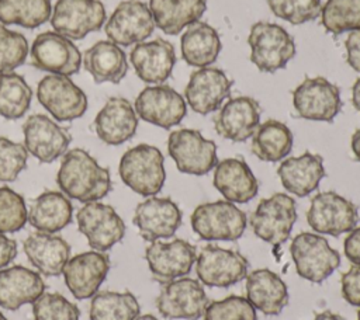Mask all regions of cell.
I'll return each instance as SVG.
<instances>
[{
  "label": "cell",
  "mask_w": 360,
  "mask_h": 320,
  "mask_svg": "<svg viewBox=\"0 0 360 320\" xmlns=\"http://www.w3.org/2000/svg\"><path fill=\"white\" fill-rule=\"evenodd\" d=\"M60 191L83 204L104 198L111 189L110 171L83 149L68 150L56 174Z\"/></svg>",
  "instance_id": "obj_1"
},
{
  "label": "cell",
  "mask_w": 360,
  "mask_h": 320,
  "mask_svg": "<svg viewBox=\"0 0 360 320\" xmlns=\"http://www.w3.org/2000/svg\"><path fill=\"white\" fill-rule=\"evenodd\" d=\"M118 173L132 191L142 196H153L163 188L166 180L163 154L152 145H136L122 154Z\"/></svg>",
  "instance_id": "obj_2"
},
{
  "label": "cell",
  "mask_w": 360,
  "mask_h": 320,
  "mask_svg": "<svg viewBox=\"0 0 360 320\" xmlns=\"http://www.w3.org/2000/svg\"><path fill=\"white\" fill-rule=\"evenodd\" d=\"M248 44L252 63L266 73L285 67L295 55L294 38L281 25L269 21H257L252 25Z\"/></svg>",
  "instance_id": "obj_3"
},
{
  "label": "cell",
  "mask_w": 360,
  "mask_h": 320,
  "mask_svg": "<svg viewBox=\"0 0 360 320\" xmlns=\"http://www.w3.org/2000/svg\"><path fill=\"white\" fill-rule=\"evenodd\" d=\"M246 213L229 201L198 205L191 215L194 233L207 241H235L246 229Z\"/></svg>",
  "instance_id": "obj_4"
},
{
  "label": "cell",
  "mask_w": 360,
  "mask_h": 320,
  "mask_svg": "<svg viewBox=\"0 0 360 320\" xmlns=\"http://www.w3.org/2000/svg\"><path fill=\"white\" fill-rule=\"evenodd\" d=\"M297 274L314 284L323 282L340 265V254L319 234L302 232L290 246Z\"/></svg>",
  "instance_id": "obj_5"
},
{
  "label": "cell",
  "mask_w": 360,
  "mask_h": 320,
  "mask_svg": "<svg viewBox=\"0 0 360 320\" xmlns=\"http://www.w3.org/2000/svg\"><path fill=\"white\" fill-rule=\"evenodd\" d=\"M295 220V201L284 192H277L259 202L249 223L259 239L271 246H281L290 237Z\"/></svg>",
  "instance_id": "obj_6"
},
{
  "label": "cell",
  "mask_w": 360,
  "mask_h": 320,
  "mask_svg": "<svg viewBox=\"0 0 360 320\" xmlns=\"http://www.w3.org/2000/svg\"><path fill=\"white\" fill-rule=\"evenodd\" d=\"M167 152L179 171L191 175H204L218 163L215 142L205 139L195 129L183 128L170 132Z\"/></svg>",
  "instance_id": "obj_7"
},
{
  "label": "cell",
  "mask_w": 360,
  "mask_h": 320,
  "mask_svg": "<svg viewBox=\"0 0 360 320\" xmlns=\"http://www.w3.org/2000/svg\"><path fill=\"white\" fill-rule=\"evenodd\" d=\"M360 220L357 206L333 191L319 192L312 196L307 211V222L321 234L340 236L353 230Z\"/></svg>",
  "instance_id": "obj_8"
},
{
  "label": "cell",
  "mask_w": 360,
  "mask_h": 320,
  "mask_svg": "<svg viewBox=\"0 0 360 320\" xmlns=\"http://www.w3.org/2000/svg\"><path fill=\"white\" fill-rule=\"evenodd\" d=\"M208 303L202 285L188 276L163 282L156 298V307L167 320H198L204 316Z\"/></svg>",
  "instance_id": "obj_9"
},
{
  "label": "cell",
  "mask_w": 360,
  "mask_h": 320,
  "mask_svg": "<svg viewBox=\"0 0 360 320\" xmlns=\"http://www.w3.org/2000/svg\"><path fill=\"white\" fill-rule=\"evenodd\" d=\"M292 104L304 119L330 122L342 108L340 90L322 76L305 77L292 91Z\"/></svg>",
  "instance_id": "obj_10"
},
{
  "label": "cell",
  "mask_w": 360,
  "mask_h": 320,
  "mask_svg": "<svg viewBox=\"0 0 360 320\" xmlns=\"http://www.w3.org/2000/svg\"><path fill=\"white\" fill-rule=\"evenodd\" d=\"M248 260L238 251L214 244L201 248L195 258L198 279L212 288H229L248 276Z\"/></svg>",
  "instance_id": "obj_11"
},
{
  "label": "cell",
  "mask_w": 360,
  "mask_h": 320,
  "mask_svg": "<svg viewBox=\"0 0 360 320\" xmlns=\"http://www.w3.org/2000/svg\"><path fill=\"white\" fill-rule=\"evenodd\" d=\"M77 227L96 251H107L122 240L125 223L115 209L107 204L93 201L84 204L76 213Z\"/></svg>",
  "instance_id": "obj_12"
},
{
  "label": "cell",
  "mask_w": 360,
  "mask_h": 320,
  "mask_svg": "<svg viewBox=\"0 0 360 320\" xmlns=\"http://www.w3.org/2000/svg\"><path fill=\"white\" fill-rule=\"evenodd\" d=\"M104 22L105 8L100 0H58L51 14L55 31L69 39H82Z\"/></svg>",
  "instance_id": "obj_13"
},
{
  "label": "cell",
  "mask_w": 360,
  "mask_h": 320,
  "mask_svg": "<svg viewBox=\"0 0 360 320\" xmlns=\"http://www.w3.org/2000/svg\"><path fill=\"white\" fill-rule=\"evenodd\" d=\"M41 105L60 122L80 118L87 109V97L69 76L48 74L37 87Z\"/></svg>",
  "instance_id": "obj_14"
},
{
  "label": "cell",
  "mask_w": 360,
  "mask_h": 320,
  "mask_svg": "<svg viewBox=\"0 0 360 320\" xmlns=\"http://www.w3.org/2000/svg\"><path fill=\"white\" fill-rule=\"evenodd\" d=\"M31 65L52 74L72 76L80 69L82 53L69 38L56 31H45L32 42Z\"/></svg>",
  "instance_id": "obj_15"
},
{
  "label": "cell",
  "mask_w": 360,
  "mask_h": 320,
  "mask_svg": "<svg viewBox=\"0 0 360 320\" xmlns=\"http://www.w3.org/2000/svg\"><path fill=\"white\" fill-rule=\"evenodd\" d=\"M136 115L156 126L170 129L179 125L187 114L186 100L170 86L145 87L135 100Z\"/></svg>",
  "instance_id": "obj_16"
},
{
  "label": "cell",
  "mask_w": 360,
  "mask_h": 320,
  "mask_svg": "<svg viewBox=\"0 0 360 320\" xmlns=\"http://www.w3.org/2000/svg\"><path fill=\"white\" fill-rule=\"evenodd\" d=\"M155 21L149 6L139 0L121 1L105 22L108 41L118 46H129L143 42L155 29Z\"/></svg>",
  "instance_id": "obj_17"
},
{
  "label": "cell",
  "mask_w": 360,
  "mask_h": 320,
  "mask_svg": "<svg viewBox=\"0 0 360 320\" xmlns=\"http://www.w3.org/2000/svg\"><path fill=\"white\" fill-rule=\"evenodd\" d=\"M145 258L153 278L159 282H169L190 274L195 264V247L183 240H155L145 250Z\"/></svg>",
  "instance_id": "obj_18"
},
{
  "label": "cell",
  "mask_w": 360,
  "mask_h": 320,
  "mask_svg": "<svg viewBox=\"0 0 360 320\" xmlns=\"http://www.w3.org/2000/svg\"><path fill=\"white\" fill-rule=\"evenodd\" d=\"M24 146L41 163H52L68 152L72 136L44 114H34L22 125Z\"/></svg>",
  "instance_id": "obj_19"
},
{
  "label": "cell",
  "mask_w": 360,
  "mask_h": 320,
  "mask_svg": "<svg viewBox=\"0 0 360 320\" xmlns=\"http://www.w3.org/2000/svg\"><path fill=\"white\" fill-rule=\"evenodd\" d=\"M233 81L218 67H201L190 74L184 88V100L190 108L201 115L218 111L231 95Z\"/></svg>",
  "instance_id": "obj_20"
},
{
  "label": "cell",
  "mask_w": 360,
  "mask_h": 320,
  "mask_svg": "<svg viewBox=\"0 0 360 320\" xmlns=\"http://www.w3.org/2000/svg\"><path fill=\"white\" fill-rule=\"evenodd\" d=\"M132 222L148 241L169 239L181 225V211L173 199L153 195L136 205Z\"/></svg>",
  "instance_id": "obj_21"
},
{
  "label": "cell",
  "mask_w": 360,
  "mask_h": 320,
  "mask_svg": "<svg viewBox=\"0 0 360 320\" xmlns=\"http://www.w3.org/2000/svg\"><path fill=\"white\" fill-rule=\"evenodd\" d=\"M110 271V258L104 251H84L66 262L62 274L76 299L93 298Z\"/></svg>",
  "instance_id": "obj_22"
},
{
  "label": "cell",
  "mask_w": 360,
  "mask_h": 320,
  "mask_svg": "<svg viewBox=\"0 0 360 320\" xmlns=\"http://www.w3.org/2000/svg\"><path fill=\"white\" fill-rule=\"evenodd\" d=\"M260 104L248 95L228 100L214 115V128L219 136L232 142H245L260 124Z\"/></svg>",
  "instance_id": "obj_23"
},
{
  "label": "cell",
  "mask_w": 360,
  "mask_h": 320,
  "mask_svg": "<svg viewBox=\"0 0 360 320\" xmlns=\"http://www.w3.org/2000/svg\"><path fill=\"white\" fill-rule=\"evenodd\" d=\"M129 60L142 81L162 84L173 72L176 52L173 44L156 38L153 41L136 44L129 53Z\"/></svg>",
  "instance_id": "obj_24"
},
{
  "label": "cell",
  "mask_w": 360,
  "mask_h": 320,
  "mask_svg": "<svg viewBox=\"0 0 360 320\" xmlns=\"http://www.w3.org/2000/svg\"><path fill=\"white\" fill-rule=\"evenodd\" d=\"M138 128V115L132 104L122 97H111L94 118V129L107 145H121L129 140Z\"/></svg>",
  "instance_id": "obj_25"
},
{
  "label": "cell",
  "mask_w": 360,
  "mask_h": 320,
  "mask_svg": "<svg viewBox=\"0 0 360 320\" xmlns=\"http://www.w3.org/2000/svg\"><path fill=\"white\" fill-rule=\"evenodd\" d=\"M214 187L229 202L246 204L257 195L259 182L240 157H229L217 163L214 167Z\"/></svg>",
  "instance_id": "obj_26"
},
{
  "label": "cell",
  "mask_w": 360,
  "mask_h": 320,
  "mask_svg": "<svg viewBox=\"0 0 360 320\" xmlns=\"http://www.w3.org/2000/svg\"><path fill=\"white\" fill-rule=\"evenodd\" d=\"M45 292L42 276L22 265L0 269V306L17 310L22 305L34 303Z\"/></svg>",
  "instance_id": "obj_27"
},
{
  "label": "cell",
  "mask_w": 360,
  "mask_h": 320,
  "mask_svg": "<svg viewBox=\"0 0 360 320\" xmlns=\"http://www.w3.org/2000/svg\"><path fill=\"white\" fill-rule=\"evenodd\" d=\"M277 174L288 192L302 198L315 191L325 177L323 159L321 154L304 152L301 156L284 159Z\"/></svg>",
  "instance_id": "obj_28"
},
{
  "label": "cell",
  "mask_w": 360,
  "mask_h": 320,
  "mask_svg": "<svg viewBox=\"0 0 360 320\" xmlns=\"http://www.w3.org/2000/svg\"><path fill=\"white\" fill-rule=\"evenodd\" d=\"M22 247L31 264L46 276L60 275L70 258L69 243L53 233L35 232L24 240Z\"/></svg>",
  "instance_id": "obj_29"
},
{
  "label": "cell",
  "mask_w": 360,
  "mask_h": 320,
  "mask_svg": "<svg viewBox=\"0 0 360 320\" xmlns=\"http://www.w3.org/2000/svg\"><path fill=\"white\" fill-rule=\"evenodd\" d=\"M246 299L262 313L276 316L288 303V288L276 272L255 269L246 276Z\"/></svg>",
  "instance_id": "obj_30"
},
{
  "label": "cell",
  "mask_w": 360,
  "mask_h": 320,
  "mask_svg": "<svg viewBox=\"0 0 360 320\" xmlns=\"http://www.w3.org/2000/svg\"><path fill=\"white\" fill-rule=\"evenodd\" d=\"M180 45L186 63L198 69L211 66L222 48L217 29L202 21H195L186 28Z\"/></svg>",
  "instance_id": "obj_31"
},
{
  "label": "cell",
  "mask_w": 360,
  "mask_h": 320,
  "mask_svg": "<svg viewBox=\"0 0 360 320\" xmlns=\"http://www.w3.org/2000/svg\"><path fill=\"white\" fill-rule=\"evenodd\" d=\"M207 8V0H149L155 25L167 35H177L198 21Z\"/></svg>",
  "instance_id": "obj_32"
},
{
  "label": "cell",
  "mask_w": 360,
  "mask_h": 320,
  "mask_svg": "<svg viewBox=\"0 0 360 320\" xmlns=\"http://www.w3.org/2000/svg\"><path fill=\"white\" fill-rule=\"evenodd\" d=\"M84 69L96 83H120L127 72L128 62L124 51L111 41H98L84 52Z\"/></svg>",
  "instance_id": "obj_33"
},
{
  "label": "cell",
  "mask_w": 360,
  "mask_h": 320,
  "mask_svg": "<svg viewBox=\"0 0 360 320\" xmlns=\"http://www.w3.org/2000/svg\"><path fill=\"white\" fill-rule=\"evenodd\" d=\"M73 206L59 191H45L38 195L28 211V222L38 232L56 233L72 220Z\"/></svg>",
  "instance_id": "obj_34"
},
{
  "label": "cell",
  "mask_w": 360,
  "mask_h": 320,
  "mask_svg": "<svg viewBox=\"0 0 360 320\" xmlns=\"http://www.w3.org/2000/svg\"><path fill=\"white\" fill-rule=\"evenodd\" d=\"M253 154L263 161H280L292 149V133L290 128L276 119H267L259 124L252 135Z\"/></svg>",
  "instance_id": "obj_35"
},
{
  "label": "cell",
  "mask_w": 360,
  "mask_h": 320,
  "mask_svg": "<svg viewBox=\"0 0 360 320\" xmlns=\"http://www.w3.org/2000/svg\"><path fill=\"white\" fill-rule=\"evenodd\" d=\"M139 303L131 292H97L90 303V320H135Z\"/></svg>",
  "instance_id": "obj_36"
},
{
  "label": "cell",
  "mask_w": 360,
  "mask_h": 320,
  "mask_svg": "<svg viewBox=\"0 0 360 320\" xmlns=\"http://www.w3.org/2000/svg\"><path fill=\"white\" fill-rule=\"evenodd\" d=\"M51 0H0V22L37 28L51 18Z\"/></svg>",
  "instance_id": "obj_37"
},
{
  "label": "cell",
  "mask_w": 360,
  "mask_h": 320,
  "mask_svg": "<svg viewBox=\"0 0 360 320\" xmlns=\"http://www.w3.org/2000/svg\"><path fill=\"white\" fill-rule=\"evenodd\" d=\"M32 90L22 76L0 73V115L7 119L21 118L30 108Z\"/></svg>",
  "instance_id": "obj_38"
},
{
  "label": "cell",
  "mask_w": 360,
  "mask_h": 320,
  "mask_svg": "<svg viewBox=\"0 0 360 320\" xmlns=\"http://www.w3.org/2000/svg\"><path fill=\"white\" fill-rule=\"evenodd\" d=\"M321 24L335 35L360 29V0H326L321 8Z\"/></svg>",
  "instance_id": "obj_39"
},
{
  "label": "cell",
  "mask_w": 360,
  "mask_h": 320,
  "mask_svg": "<svg viewBox=\"0 0 360 320\" xmlns=\"http://www.w3.org/2000/svg\"><path fill=\"white\" fill-rule=\"evenodd\" d=\"M28 220L24 198L8 187H0V233H15Z\"/></svg>",
  "instance_id": "obj_40"
},
{
  "label": "cell",
  "mask_w": 360,
  "mask_h": 320,
  "mask_svg": "<svg viewBox=\"0 0 360 320\" xmlns=\"http://www.w3.org/2000/svg\"><path fill=\"white\" fill-rule=\"evenodd\" d=\"M34 320H80V310L60 293H42L32 303Z\"/></svg>",
  "instance_id": "obj_41"
},
{
  "label": "cell",
  "mask_w": 360,
  "mask_h": 320,
  "mask_svg": "<svg viewBox=\"0 0 360 320\" xmlns=\"http://www.w3.org/2000/svg\"><path fill=\"white\" fill-rule=\"evenodd\" d=\"M271 13L292 25L314 21L321 15V0H267Z\"/></svg>",
  "instance_id": "obj_42"
},
{
  "label": "cell",
  "mask_w": 360,
  "mask_h": 320,
  "mask_svg": "<svg viewBox=\"0 0 360 320\" xmlns=\"http://www.w3.org/2000/svg\"><path fill=\"white\" fill-rule=\"evenodd\" d=\"M204 320H257L256 309L246 298L231 295L208 303Z\"/></svg>",
  "instance_id": "obj_43"
},
{
  "label": "cell",
  "mask_w": 360,
  "mask_h": 320,
  "mask_svg": "<svg viewBox=\"0 0 360 320\" xmlns=\"http://www.w3.org/2000/svg\"><path fill=\"white\" fill-rule=\"evenodd\" d=\"M28 42L17 31H11L0 24V73H10L25 62Z\"/></svg>",
  "instance_id": "obj_44"
},
{
  "label": "cell",
  "mask_w": 360,
  "mask_h": 320,
  "mask_svg": "<svg viewBox=\"0 0 360 320\" xmlns=\"http://www.w3.org/2000/svg\"><path fill=\"white\" fill-rule=\"evenodd\" d=\"M28 150L22 143L0 136V181H14L25 168Z\"/></svg>",
  "instance_id": "obj_45"
},
{
  "label": "cell",
  "mask_w": 360,
  "mask_h": 320,
  "mask_svg": "<svg viewBox=\"0 0 360 320\" xmlns=\"http://www.w3.org/2000/svg\"><path fill=\"white\" fill-rule=\"evenodd\" d=\"M342 296L352 306L360 307V264H353L340 278Z\"/></svg>",
  "instance_id": "obj_46"
},
{
  "label": "cell",
  "mask_w": 360,
  "mask_h": 320,
  "mask_svg": "<svg viewBox=\"0 0 360 320\" xmlns=\"http://www.w3.org/2000/svg\"><path fill=\"white\" fill-rule=\"evenodd\" d=\"M345 48H346V62L347 65L356 70L360 72V29L352 31L346 41H345Z\"/></svg>",
  "instance_id": "obj_47"
},
{
  "label": "cell",
  "mask_w": 360,
  "mask_h": 320,
  "mask_svg": "<svg viewBox=\"0 0 360 320\" xmlns=\"http://www.w3.org/2000/svg\"><path fill=\"white\" fill-rule=\"evenodd\" d=\"M343 250L352 264H360V227H354L349 232L343 243Z\"/></svg>",
  "instance_id": "obj_48"
},
{
  "label": "cell",
  "mask_w": 360,
  "mask_h": 320,
  "mask_svg": "<svg viewBox=\"0 0 360 320\" xmlns=\"http://www.w3.org/2000/svg\"><path fill=\"white\" fill-rule=\"evenodd\" d=\"M17 255V243L0 233V269L7 267Z\"/></svg>",
  "instance_id": "obj_49"
},
{
  "label": "cell",
  "mask_w": 360,
  "mask_h": 320,
  "mask_svg": "<svg viewBox=\"0 0 360 320\" xmlns=\"http://www.w3.org/2000/svg\"><path fill=\"white\" fill-rule=\"evenodd\" d=\"M350 146H352V152H353L356 160L360 161V129L354 131V133L352 135Z\"/></svg>",
  "instance_id": "obj_50"
},
{
  "label": "cell",
  "mask_w": 360,
  "mask_h": 320,
  "mask_svg": "<svg viewBox=\"0 0 360 320\" xmlns=\"http://www.w3.org/2000/svg\"><path fill=\"white\" fill-rule=\"evenodd\" d=\"M352 102L353 107L360 112V77L352 86Z\"/></svg>",
  "instance_id": "obj_51"
},
{
  "label": "cell",
  "mask_w": 360,
  "mask_h": 320,
  "mask_svg": "<svg viewBox=\"0 0 360 320\" xmlns=\"http://www.w3.org/2000/svg\"><path fill=\"white\" fill-rule=\"evenodd\" d=\"M314 320H343V319L339 314H335V313H332L329 310H325L322 313H318Z\"/></svg>",
  "instance_id": "obj_52"
},
{
  "label": "cell",
  "mask_w": 360,
  "mask_h": 320,
  "mask_svg": "<svg viewBox=\"0 0 360 320\" xmlns=\"http://www.w3.org/2000/svg\"><path fill=\"white\" fill-rule=\"evenodd\" d=\"M135 320H158V319L152 314H143V316H138Z\"/></svg>",
  "instance_id": "obj_53"
},
{
  "label": "cell",
  "mask_w": 360,
  "mask_h": 320,
  "mask_svg": "<svg viewBox=\"0 0 360 320\" xmlns=\"http://www.w3.org/2000/svg\"><path fill=\"white\" fill-rule=\"evenodd\" d=\"M0 320H7V317L0 312Z\"/></svg>",
  "instance_id": "obj_54"
},
{
  "label": "cell",
  "mask_w": 360,
  "mask_h": 320,
  "mask_svg": "<svg viewBox=\"0 0 360 320\" xmlns=\"http://www.w3.org/2000/svg\"><path fill=\"white\" fill-rule=\"evenodd\" d=\"M357 320H360V309H359V312H357Z\"/></svg>",
  "instance_id": "obj_55"
}]
</instances>
